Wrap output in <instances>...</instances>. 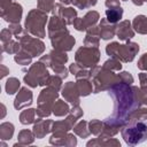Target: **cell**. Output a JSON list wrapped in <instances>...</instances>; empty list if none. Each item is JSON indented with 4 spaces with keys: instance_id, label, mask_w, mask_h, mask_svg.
Masks as SVG:
<instances>
[{
    "instance_id": "30",
    "label": "cell",
    "mask_w": 147,
    "mask_h": 147,
    "mask_svg": "<svg viewBox=\"0 0 147 147\" xmlns=\"http://www.w3.org/2000/svg\"><path fill=\"white\" fill-rule=\"evenodd\" d=\"M83 18V22H84V25L86 28V30L90 28V26H93V25H96V23L99 22L100 20V14L96 11V10H88Z\"/></svg>"
},
{
    "instance_id": "14",
    "label": "cell",
    "mask_w": 147,
    "mask_h": 147,
    "mask_svg": "<svg viewBox=\"0 0 147 147\" xmlns=\"http://www.w3.org/2000/svg\"><path fill=\"white\" fill-rule=\"evenodd\" d=\"M61 94L64 98V100L68 103H71L72 106L75 105H79L80 102V94L79 91L77 88L76 82H68L64 84V86H62L61 88Z\"/></svg>"
},
{
    "instance_id": "31",
    "label": "cell",
    "mask_w": 147,
    "mask_h": 147,
    "mask_svg": "<svg viewBox=\"0 0 147 147\" xmlns=\"http://www.w3.org/2000/svg\"><path fill=\"white\" fill-rule=\"evenodd\" d=\"M20 88H21V82H20L18 78H16V77H9L6 80L5 90H6V93L8 95L15 94L17 91H20Z\"/></svg>"
},
{
    "instance_id": "2",
    "label": "cell",
    "mask_w": 147,
    "mask_h": 147,
    "mask_svg": "<svg viewBox=\"0 0 147 147\" xmlns=\"http://www.w3.org/2000/svg\"><path fill=\"white\" fill-rule=\"evenodd\" d=\"M90 70L93 84V93L108 91L113 85L119 83L118 75L115 74V71H111L100 65H95Z\"/></svg>"
},
{
    "instance_id": "4",
    "label": "cell",
    "mask_w": 147,
    "mask_h": 147,
    "mask_svg": "<svg viewBox=\"0 0 147 147\" xmlns=\"http://www.w3.org/2000/svg\"><path fill=\"white\" fill-rule=\"evenodd\" d=\"M121 134L126 145L136 146L147 140V124L144 121H129L122 126Z\"/></svg>"
},
{
    "instance_id": "41",
    "label": "cell",
    "mask_w": 147,
    "mask_h": 147,
    "mask_svg": "<svg viewBox=\"0 0 147 147\" xmlns=\"http://www.w3.org/2000/svg\"><path fill=\"white\" fill-rule=\"evenodd\" d=\"M138 96H139L140 106H145V107H147V86L139 87Z\"/></svg>"
},
{
    "instance_id": "40",
    "label": "cell",
    "mask_w": 147,
    "mask_h": 147,
    "mask_svg": "<svg viewBox=\"0 0 147 147\" xmlns=\"http://www.w3.org/2000/svg\"><path fill=\"white\" fill-rule=\"evenodd\" d=\"M118 75V78H119V83H124V84H129V85H132V83L134 82L133 79V76L127 72V71H121Z\"/></svg>"
},
{
    "instance_id": "45",
    "label": "cell",
    "mask_w": 147,
    "mask_h": 147,
    "mask_svg": "<svg viewBox=\"0 0 147 147\" xmlns=\"http://www.w3.org/2000/svg\"><path fill=\"white\" fill-rule=\"evenodd\" d=\"M72 25H74V28H75L77 31H86V28H85V25H84V22H83V18H82V17H77V18L74 21Z\"/></svg>"
},
{
    "instance_id": "32",
    "label": "cell",
    "mask_w": 147,
    "mask_h": 147,
    "mask_svg": "<svg viewBox=\"0 0 147 147\" xmlns=\"http://www.w3.org/2000/svg\"><path fill=\"white\" fill-rule=\"evenodd\" d=\"M119 130H121V126H117V125H114V124H110V123H107L103 121V129L99 137L113 138L119 132Z\"/></svg>"
},
{
    "instance_id": "16",
    "label": "cell",
    "mask_w": 147,
    "mask_h": 147,
    "mask_svg": "<svg viewBox=\"0 0 147 147\" xmlns=\"http://www.w3.org/2000/svg\"><path fill=\"white\" fill-rule=\"evenodd\" d=\"M53 123H54V121H52V119H42V117H39L38 119H36V122L33 123V127H32L34 137L37 139L45 138L46 134L52 132Z\"/></svg>"
},
{
    "instance_id": "46",
    "label": "cell",
    "mask_w": 147,
    "mask_h": 147,
    "mask_svg": "<svg viewBox=\"0 0 147 147\" xmlns=\"http://www.w3.org/2000/svg\"><path fill=\"white\" fill-rule=\"evenodd\" d=\"M78 9H86L88 8V0H72L71 2Z\"/></svg>"
},
{
    "instance_id": "39",
    "label": "cell",
    "mask_w": 147,
    "mask_h": 147,
    "mask_svg": "<svg viewBox=\"0 0 147 147\" xmlns=\"http://www.w3.org/2000/svg\"><path fill=\"white\" fill-rule=\"evenodd\" d=\"M51 69H52V71L54 72V75L61 77L62 79H64V78L68 77L69 69H67L64 64H63V65H53V67H51Z\"/></svg>"
},
{
    "instance_id": "49",
    "label": "cell",
    "mask_w": 147,
    "mask_h": 147,
    "mask_svg": "<svg viewBox=\"0 0 147 147\" xmlns=\"http://www.w3.org/2000/svg\"><path fill=\"white\" fill-rule=\"evenodd\" d=\"M139 82H140V87L147 86V72H140L139 74Z\"/></svg>"
},
{
    "instance_id": "17",
    "label": "cell",
    "mask_w": 147,
    "mask_h": 147,
    "mask_svg": "<svg viewBox=\"0 0 147 147\" xmlns=\"http://www.w3.org/2000/svg\"><path fill=\"white\" fill-rule=\"evenodd\" d=\"M136 34V31L132 28V22L129 20L121 21L116 24V36L122 41L131 40Z\"/></svg>"
},
{
    "instance_id": "21",
    "label": "cell",
    "mask_w": 147,
    "mask_h": 147,
    "mask_svg": "<svg viewBox=\"0 0 147 147\" xmlns=\"http://www.w3.org/2000/svg\"><path fill=\"white\" fill-rule=\"evenodd\" d=\"M76 85L80 96H87L93 92V84H92V80H90V78L76 79Z\"/></svg>"
},
{
    "instance_id": "28",
    "label": "cell",
    "mask_w": 147,
    "mask_h": 147,
    "mask_svg": "<svg viewBox=\"0 0 147 147\" xmlns=\"http://www.w3.org/2000/svg\"><path fill=\"white\" fill-rule=\"evenodd\" d=\"M72 130H74V133L76 136H78L79 138H83V139L87 138L91 134L90 129H88V122H86L84 119L76 123V125L72 127Z\"/></svg>"
},
{
    "instance_id": "13",
    "label": "cell",
    "mask_w": 147,
    "mask_h": 147,
    "mask_svg": "<svg viewBox=\"0 0 147 147\" xmlns=\"http://www.w3.org/2000/svg\"><path fill=\"white\" fill-rule=\"evenodd\" d=\"M52 14L57 15L67 25H71L74 21L77 18V10L74 7H64L61 2L55 3Z\"/></svg>"
},
{
    "instance_id": "27",
    "label": "cell",
    "mask_w": 147,
    "mask_h": 147,
    "mask_svg": "<svg viewBox=\"0 0 147 147\" xmlns=\"http://www.w3.org/2000/svg\"><path fill=\"white\" fill-rule=\"evenodd\" d=\"M36 109L33 108H26L24 110L21 111L20 114V122L23 124V125H29V124H32L36 122Z\"/></svg>"
},
{
    "instance_id": "55",
    "label": "cell",
    "mask_w": 147,
    "mask_h": 147,
    "mask_svg": "<svg viewBox=\"0 0 147 147\" xmlns=\"http://www.w3.org/2000/svg\"><path fill=\"white\" fill-rule=\"evenodd\" d=\"M122 1H127V0H122Z\"/></svg>"
},
{
    "instance_id": "53",
    "label": "cell",
    "mask_w": 147,
    "mask_h": 147,
    "mask_svg": "<svg viewBox=\"0 0 147 147\" xmlns=\"http://www.w3.org/2000/svg\"><path fill=\"white\" fill-rule=\"evenodd\" d=\"M96 2H98V0H88V8H90V7L95 6V5H96Z\"/></svg>"
},
{
    "instance_id": "5",
    "label": "cell",
    "mask_w": 147,
    "mask_h": 147,
    "mask_svg": "<svg viewBox=\"0 0 147 147\" xmlns=\"http://www.w3.org/2000/svg\"><path fill=\"white\" fill-rule=\"evenodd\" d=\"M48 20H49V17L47 16V13H45L38 8L31 9L26 15L24 29L31 36L42 39L46 37L45 26H46V23L48 22Z\"/></svg>"
},
{
    "instance_id": "51",
    "label": "cell",
    "mask_w": 147,
    "mask_h": 147,
    "mask_svg": "<svg viewBox=\"0 0 147 147\" xmlns=\"http://www.w3.org/2000/svg\"><path fill=\"white\" fill-rule=\"evenodd\" d=\"M5 116H6V106L3 103H1V116H0V118H3Z\"/></svg>"
},
{
    "instance_id": "35",
    "label": "cell",
    "mask_w": 147,
    "mask_h": 147,
    "mask_svg": "<svg viewBox=\"0 0 147 147\" xmlns=\"http://www.w3.org/2000/svg\"><path fill=\"white\" fill-rule=\"evenodd\" d=\"M145 119H147V107L140 106L131 114L129 121H145Z\"/></svg>"
},
{
    "instance_id": "20",
    "label": "cell",
    "mask_w": 147,
    "mask_h": 147,
    "mask_svg": "<svg viewBox=\"0 0 147 147\" xmlns=\"http://www.w3.org/2000/svg\"><path fill=\"white\" fill-rule=\"evenodd\" d=\"M87 147L91 146H115V147H121V142L119 140L115 139V138H103V137H98L94 138L90 141H87L86 144Z\"/></svg>"
},
{
    "instance_id": "47",
    "label": "cell",
    "mask_w": 147,
    "mask_h": 147,
    "mask_svg": "<svg viewBox=\"0 0 147 147\" xmlns=\"http://www.w3.org/2000/svg\"><path fill=\"white\" fill-rule=\"evenodd\" d=\"M105 5H106L107 8H117V7H121L119 0H106L105 1Z\"/></svg>"
},
{
    "instance_id": "18",
    "label": "cell",
    "mask_w": 147,
    "mask_h": 147,
    "mask_svg": "<svg viewBox=\"0 0 147 147\" xmlns=\"http://www.w3.org/2000/svg\"><path fill=\"white\" fill-rule=\"evenodd\" d=\"M99 31L102 40H110L116 36V24L108 22L107 18H101L99 22Z\"/></svg>"
},
{
    "instance_id": "25",
    "label": "cell",
    "mask_w": 147,
    "mask_h": 147,
    "mask_svg": "<svg viewBox=\"0 0 147 147\" xmlns=\"http://www.w3.org/2000/svg\"><path fill=\"white\" fill-rule=\"evenodd\" d=\"M122 17H123V8L122 7L106 9V18L108 20V22L117 24L118 22H121Z\"/></svg>"
},
{
    "instance_id": "26",
    "label": "cell",
    "mask_w": 147,
    "mask_h": 147,
    "mask_svg": "<svg viewBox=\"0 0 147 147\" xmlns=\"http://www.w3.org/2000/svg\"><path fill=\"white\" fill-rule=\"evenodd\" d=\"M15 126L10 122H3L0 124V139L3 140H10L14 136Z\"/></svg>"
},
{
    "instance_id": "52",
    "label": "cell",
    "mask_w": 147,
    "mask_h": 147,
    "mask_svg": "<svg viewBox=\"0 0 147 147\" xmlns=\"http://www.w3.org/2000/svg\"><path fill=\"white\" fill-rule=\"evenodd\" d=\"M131 1H132V3L136 5V6H142L144 2H145V0H131Z\"/></svg>"
},
{
    "instance_id": "6",
    "label": "cell",
    "mask_w": 147,
    "mask_h": 147,
    "mask_svg": "<svg viewBox=\"0 0 147 147\" xmlns=\"http://www.w3.org/2000/svg\"><path fill=\"white\" fill-rule=\"evenodd\" d=\"M59 91H56L53 87L49 86H45L38 96L37 100V108H36V113L38 117H48L52 113L53 109V105L54 102L57 100L59 98Z\"/></svg>"
},
{
    "instance_id": "57",
    "label": "cell",
    "mask_w": 147,
    "mask_h": 147,
    "mask_svg": "<svg viewBox=\"0 0 147 147\" xmlns=\"http://www.w3.org/2000/svg\"><path fill=\"white\" fill-rule=\"evenodd\" d=\"M145 1H147V0H145Z\"/></svg>"
},
{
    "instance_id": "37",
    "label": "cell",
    "mask_w": 147,
    "mask_h": 147,
    "mask_svg": "<svg viewBox=\"0 0 147 147\" xmlns=\"http://www.w3.org/2000/svg\"><path fill=\"white\" fill-rule=\"evenodd\" d=\"M62 80L63 79L56 75H49L46 82V86H49V87L55 88L56 91H60L62 88Z\"/></svg>"
},
{
    "instance_id": "33",
    "label": "cell",
    "mask_w": 147,
    "mask_h": 147,
    "mask_svg": "<svg viewBox=\"0 0 147 147\" xmlns=\"http://www.w3.org/2000/svg\"><path fill=\"white\" fill-rule=\"evenodd\" d=\"M32 55L30 54V53H28L26 51H24L23 48L18 52V53H16L15 55H14V61L17 63V64H21V65H29V64H31V62H32Z\"/></svg>"
},
{
    "instance_id": "19",
    "label": "cell",
    "mask_w": 147,
    "mask_h": 147,
    "mask_svg": "<svg viewBox=\"0 0 147 147\" xmlns=\"http://www.w3.org/2000/svg\"><path fill=\"white\" fill-rule=\"evenodd\" d=\"M84 45L88 46V47H99V45H100L99 25L90 26L86 30V36L84 38Z\"/></svg>"
},
{
    "instance_id": "22",
    "label": "cell",
    "mask_w": 147,
    "mask_h": 147,
    "mask_svg": "<svg viewBox=\"0 0 147 147\" xmlns=\"http://www.w3.org/2000/svg\"><path fill=\"white\" fill-rule=\"evenodd\" d=\"M132 28L139 34H147V16L137 15L132 21Z\"/></svg>"
},
{
    "instance_id": "23",
    "label": "cell",
    "mask_w": 147,
    "mask_h": 147,
    "mask_svg": "<svg viewBox=\"0 0 147 147\" xmlns=\"http://www.w3.org/2000/svg\"><path fill=\"white\" fill-rule=\"evenodd\" d=\"M52 113H53L55 116H57V117L67 116V115L70 113L69 103L65 102V100H60V99H57V100L54 102V105H53Z\"/></svg>"
},
{
    "instance_id": "36",
    "label": "cell",
    "mask_w": 147,
    "mask_h": 147,
    "mask_svg": "<svg viewBox=\"0 0 147 147\" xmlns=\"http://www.w3.org/2000/svg\"><path fill=\"white\" fill-rule=\"evenodd\" d=\"M102 67L106 68V69H109L111 71H121L122 70V62L119 60H117V59L110 57L109 60L105 61Z\"/></svg>"
},
{
    "instance_id": "56",
    "label": "cell",
    "mask_w": 147,
    "mask_h": 147,
    "mask_svg": "<svg viewBox=\"0 0 147 147\" xmlns=\"http://www.w3.org/2000/svg\"><path fill=\"white\" fill-rule=\"evenodd\" d=\"M71 2H72V0H71Z\"/></svg>"
},
{
    "instance_id": "42",
    "label": "cell",
    "mask_w": 147,
    "mask_h": 147,
    "mask_svg": "<svg viewBox=\"0 0 147 147\" xmlns=\"http://www.w3.org/2000/svg\"><path fill=\"white\" fill-rule=\"evenodd\" d=\"M8 29L11 31V33L14 34V37L21 36L24 32V29L20 25V23H11V24H9V28Z\"/></svg>"
},
{
    "instance_id": "44",
    "label": "cell",
    "mask_w": 147,
    "mask_h": 147,
    "mask_svg": "<svg viewBox=\"0 0 147 147\" xmlns=\"http://www.w3.org/2000/svg\"><path fill=\"white\" fill-rule=\"evenodd\" d=\"M13 36H14V34L11 33V31H10L9 29H7V28L2 29L1 32H0V39H1L2 42H6V41L10 40V39L13 38Z\"/></svg>"
},
{
    "instance_id": "50",
    "label": "cell",
    "mask_w": 147,
    "mask_h": 147,
    "mask_svg": "<svg viewBox=\"0 0 147 147\" xmlns=\"http://www.w3.org/2000/svg\"><path fill=\"white\" fill-rule=\"evenodd\" d=\"M0 69H1V71H0V74H1V75H0V78H5V77L9 74V69H8L5 64H1V65H0Z\"/></svg>"
},
{
    "instance_id": "24",
    "label": "cell",
    "mask_w": 147,
    "mask_h": 147,
    "mask_svg": "<svg viewBox=\"0 0 147 147\" xmlns=\"http://www.w3.org/2000/svg\"><path fill=\"white\" fill-rule=\"evenodd\" d=\"M34 139H36V137H34L33 131L28 130V129L21 130L17 134V144L22 145V146H28V145L33 144Z\"/></svg>"
},
{
    "instance_id": "10",
    "label": "cell",
    "mask_w": 147,
    "mask_h": 147,
    "mask_svg": "<svg viewBox=\"0 0 147 147\" xmlns=\"http://www.w3.org/2000/svg\"><path fill=\"white\" fill-rule=\"evenodd\" d=\"M23 15V7L14 0H0V16L9 24L20 23Z\"/></svg>"
},
{
    "instance_id": "54",
    "label": "cell",
    "mask_w": 147,
    "mask_h": 147,
    "mask_svg": "<svg viewBox=\"0 0 147 147\" xmlns=\"http://www.w3.org/2000/svg\"><path fill=\"white\" fill-rule=\"evenodd\" d=\"M60 2L64 3V5H69V3H71V0H60Z\"/></svg>"
},
{
    "instance_id": "43",
    "label": "cell",
    "mask_w": 147,
    "mask_h": 147,
    "mask_svg": "<svg viewBox=\"0 0 147 147\" xmlns=\"http://www.w3.org/2000/svg\"><path fill=\"white\" fill-rule=\"evenodd\" d=\"M137 67L138 69H140L141 71H147V53H144L139 60H138V63H137Z\"/></svg>"
},
{
    "instance_id": "7",
    "label": "cell",
    "mask_w": 147,
    "mask_h": 147,
    "mask_svg": "<svg viewBox=\"0 0 147 147\" xmlns=\"http://www.w3.org/2000/svg\"><path fill=\"white\" fill-rule=\"evenodd\" d=\"M48 77H49V72L47 70V67L41 61H38L30 65L28 72L23 77V82L32 88L37 86L45 87Z\"/></svg>"
},
{
    "instance_id": "8",
    "label": "cell",
    "mask_w": 147,
    "mask_h": 147,
    "mask_svg": "<svg viewBox=\"0 0 147 147\" xmlns=\"http://www.w3.org/2000/svg\"><path fill=\"white\" fill-rule=\"evenodd\" d=\"M47 32L53 48H57V46L70 34L69 30L67 29V24L57 15H52L49 17Z\"/></svg>"
},
{
    "instance_id": "38",
    "label": "cell",
    "mask_w": 147,
    "mask_h": 147,
    "mask_svg": "<svg viewBox=\"0 0 147 147\" xmlns=\"http://www.w3.org/2000/svg\"><path fill=\"white\" fill-rule=\"evenodd\" d=\"M55 6L54 0H37V7L38 9L45 11V13H52Z\"/></svg>"
},
{
    "instance_id": "1",
    "label": "cell",
    "mask_w": 147,
    "mask_h": 147,
    "mask_svg": "<svg viewBox=\"0 0 147 147\" xmlns=\"http://www.w3.org/2000/svg\"><path fill=\"white\" fill-rule=\"evenodd\" d=\"M138 92V86H132L124 83L113 85L108 90V94L114 101V109L111 115L106 118L105 122L121 126L122 129V126L129 122L131 114L138 107H140Z\"/></svg>"
},
{
    "instance_id": "3",
    "label": "cell",
    "mask_w": 147,
    "mask_h": 147,
    "mask_svg": "<svg viewBox=\"0 0 147 147\" xmlns=\"http://www.w3.org/2000/svg\"><path fill=\"white\" fill-rule=\"evenodd\" d=\"M139 52V45L134 41L127 40L125 44L113 41L106 46V53L110 57L117 59L123 63L132 62Z\"/></svg>"
},
{
    "instance_id": "15",
    "label": "cell",
    "mask_w": 147,
    "mask_h": 147,
    "mask_svg": "<svg viewBox=\"0 0 147 147\" xmlns=\"http://www.w3.org/2000/svg\"><path fill=\"white\" fill-rule=\"evenodd\" d=\"M33 101V94L28 87H21L18 93L15 96L14 100V108L16 110H21L23 108H26L30 106Z\"/></svg>"
},
{
    "instance_id": "48",
    "label": "cell",
    "mask_w": 147,
    "mask_h": 147,
    "mask_svg": "<svg viewBox=\"0 0 147 147\" xmlns=\"http://www.w3.org/2000/svg\"><path fill=\"white\" fill-rule=\"evenodd\" d=\"M82 69H83V68H82L78 63H76V62H75V63H72V64H70V67H69V71H70V74H72L74 76H75V75H77Z\"/></svg>"
},
{
    "instance_id": "34",
    "label": "cell",
    "mask_w": 147,
    "mask_h": 147,
    "mask_svg": "<svg viewBox=\"0 0 147 147\" xmlns=\"http://www.w3.org/2000/svg\"><path fill=\"white\" fill-rule=\"evenodd\" d=\"M88 129H90V132L96 137L100 136V133L102 132V129H103V122H101L100 119H91L88 122Z\"/></svg>"
},
{
    "instance_id": "11",
    "label": "cell",
    "mask_w": 147,
    "mask_h": 147,
    "mask_svg": "<svg viewBox=\"0 0 147 147\" xmlns=\"http://www.w3.org/2000/svg\"><path fill=\"white\" fill-rule=\"evenodd\" d=\"M16 40H18L21 42V46L24 51H26L28 53H30L33 57L36 56H40L44 52H45V44L40 38L33 37L30 33L26 32V30L24 29V32L21 36L15 37Z\"/></svg>"
},
{
    "instance_id": "29",
    "label": "cell",
    "mask_w": 147,
    "mask_h": 147,
    "mask_svg": "<svg viewBox=\"0 0 147 147\" xmlns=\"http://www.w3.org/2000/svg\"><path fill=\"white\" fill-rule=\"evenodd\" d=\"M21 49H22L21 42L18 40H14V39H10L6 42H2V47H1V51L3 53H7V54H16Z\"/></svg>"
},
{
    "instance_id": "12",
    "label": "cell",
    "mask_w": 147,
    "mask_h": 147,
    "mask_svg": "<svg viewBox=\"0 0 147 147\" xmlns=\"http://www.w3.org/2000/svg\"><path fill=\"white\" fill-rule=\"evenodd\" d=\"M49 144L54 146H67L74 147L77 145V138L72 133L65 131H54L49 138Z\"/></svg>"
},
{
    "instance_id": "9",
    "label": "cell",
    "mask_w": 147,
    "mask_h": 147,
    "mask_svg": "<svg viewBox=\"0 0 147 147\" xmlns=\"http://www.w3.org/2000/svg\"><path fill=\"white\" fill-rule=\"evenodd\" d=\"M100 51L99 47H88L82 46L75 53V62L78 63L82 68L92 69L93 67L98 65L100 61Z\"/></svg>"
}]
</instances>
